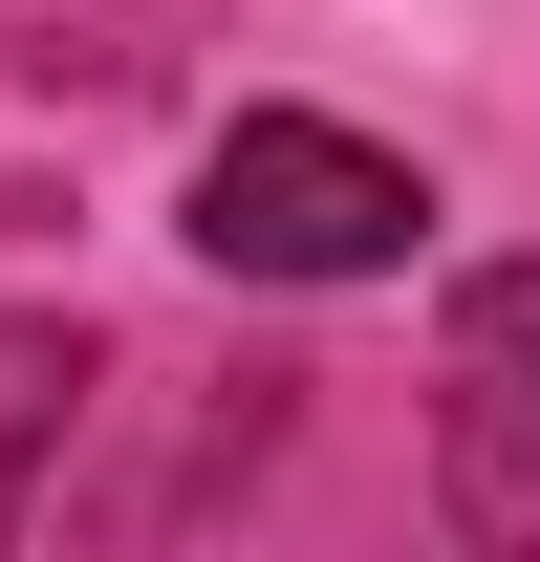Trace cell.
Returning a JSON list of instances; mask_svg holds the SVG:
<instances>
[{"mask_svg":"<svg viewBox=\"0 0 540 562\" xmlns=\"http://www.w3.org/2000/svg\"><path fill=\"white\" fill-rule=\"evenodd\" d=\"M432 238V173L390 131H346V109H238L195 151V260L216 281H410Z\"/></svg>","mask_w":540,"mask_h":562,"instance_id":"1","label":"cell"},{"mask_svg":"<svg viewBox=\"0 0 540 562\" xmlns=\"http://www.w3.org/2000/svg\"><path fill=\"white\" fill-rule=\"evenodd\" d=\"M432 497H454L475 541H540V368H475L454 432H432Z\"/></svg>","mask_w":540,"mask_h":562,"instance_id":"2","label":"cell"},{"mask_svg":"<svg viewBox=\"0 0 540 562\" xmlns=\"http://www.w3.org/2000/svg\"><path fill=\"white\" fill-rule=\"evenodd\" d=\"M454 368H540V260H475L454 281Z\"/></svg>","mask_w":540,"mask_h":562,"instance_id":"4","label":"cell"},{"mask_svg":"<svg viewBox=\"0 0 540 562\" xmlns=\"http://www.w3.org/2000/svg\"><path fill=\"white\" fill-rule=\"evenodd\" d=\"M87 390H109V368H87V325L0 303V497H22V476H44V454L87 432Z\"/></svg>","mask_w":540,"mask_h":562,"instance_id":"3","label":"cell"}]
</instances>
